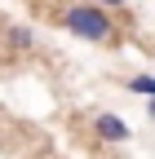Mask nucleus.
Listing matches in <instances>:
<instances>
[{
  "label": "nucleus",
  "instance_id": "nucleus-1",
  "mask_svg": "<svg viewBox=\"0 0 155 159\" xmlns=\"http://www.w3.org/2000/svg\"><path fill=\"white\" fill-rule=\"evenodd\" d=\"M58 22H62L71 35L89 40V44H102V49H120L124 44V31L115 27L111 9H102L98 0H75V5H67L62 13H58Z\"/></svg>",
  "mask_w": 155,
  "mask_h": 159
},
{
  "label": "nucleus",
  "instance_id": "nucleus-2",
  "mask_svg": "<svg viewBox=\"0 0 155 159\" xmlns=\"http://www.w3.org/2000/svg\"><path fill=\"white\" fill-rule=\"evenodd\" d=\"M93 133L102 137V142H111V146H124L129 137H133V128L124 124L115 111H102V115H93Z\"/></svg>",
  "mask_w": 155,
  "mask_h": 159
},
{
  "label": "nucleus",
  "instance_id": "nucleus-3",
  "mask_svg": "<svg viewBox=\"0 0 155 159\" xmlns=\"http://www.w3.org/2000/svg\"><path fill=\"white\" fill-rule=\"evenodd\" d=\"M5 44H9V53H31L35 49V31L31 27H9L5 31Z\"/></svg>",
  "mask_w": 155,
  "mask_h": 159
},
{
  "label": "nucleus",
  "instance_id": "nucleus-4",
  "mask_svg": "<svg viewBox=\"0 0 155 159\" xmlns=\"http://www.w3.org/2000/svg\"><path fill=\"white\" fill-rule=\"evenodd\" d=\"M124 89H129V93H138V97H155V75L138 71V75H129V80H124Z\"/></svg>",
  "mask_w": 155,
  "mask_h": 159
},
{
  "label": "nucleus",
  "instance_id": "nucleus-5",
  "mask_svg": "<svg viewBox=\"0 0 155 159\" xmlns=\"http://www.w3.org/2000/svg\"><path fill=\"white\" fill-rule=\"evenodd\" d=\"M98 5H102V9H124L129 0H98Z\"/></svg>",
  "mask_w": 155,
  "mask_h": 159
}]
</instances>
